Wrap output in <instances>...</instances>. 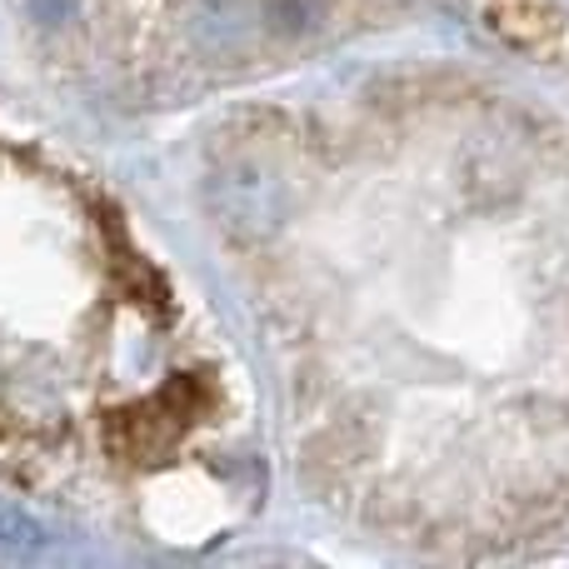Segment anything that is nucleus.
Here are the masks:
<instances>
[]
</instances>
